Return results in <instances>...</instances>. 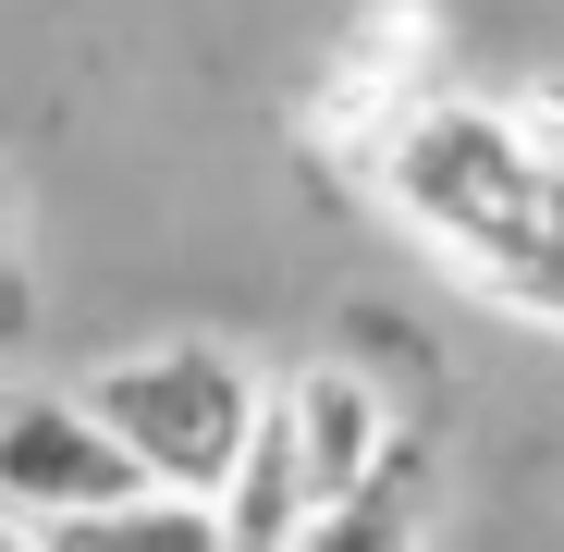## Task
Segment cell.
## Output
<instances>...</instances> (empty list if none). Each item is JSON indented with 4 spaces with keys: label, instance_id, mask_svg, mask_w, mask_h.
<instances>
[{
    "label": "cell",
    "instance_id": "obj_1",
    "mask_svg": "<svg viewBox=\"0 0 564 552\" xmlns=\"http://www.w3.org/2000/svg\"><path fill=\"white\" fill-rule=\"evenodd\" d=\"M368 184L442 270H466V295L564 332V160L516 111L417 86L368 136Z\"/></svg>",
    "mask_w": 564,
    "mask_h": 552
},
{
    "label": "cell",
    "instance_id": "obj_2",
    "mask_svg": "<svg viewBox=\"0 0 564 552\" xmlns=\"http://www.w3.org/2000/svg\"><path fill=\"white\" fill-rule=\"evenodd\" d=\"M86 405L111 418V442L135 454L160 491H221V467L246 454L270 381H258L234 344L172 332V344H135V356H111V368H86Z\"/></svg>",
    "mask_w": 564,
    "mask_h": 552
},
{
    "label": "cell",
    "instance_id": "obj_3",
    "mask_svg": "<svg viewBox=\"0 0 564 552\" xmlns=\"http://www.w3.org/2000/svg\"><path fill=\"white\" fill-rule=\"evenodd\" d=\"M123 491H148V467L111 442V418L86 393H13L0 405V516L62 528V516L123 504Z\"/></svg>",
    "mask_w": 564,
    "mask_h": 552
},
{
    "label": "cell",
    "instance_id": "obj_4",
    "mask_svg": "<svg viewBox=\"0 0 564 552\" xmlns=\"http://www.w3.org/2000/svg\"><path fill=\"white\" fill-rule=\"evenodd\" d=\"M282 418H295V467H307V504H344L356 479H381L405 430H393V393L356 381V368H307L282 381Z\"/></svg>",
    "mask_w": 564,
    "mask_h": 552
},
{
    "label": "cell",
    "instance_id": "obj_5",
    "mask_svg": "<svg viewBox=\"0 0 564 552\" xmlns=\"http://www.w3.org/2000/svg\"><path fill=\"white\" fill-rule=\"evenodd\" d=\"M209 516H221V552H295V528H307V467H295V418H282V393L258 405V430H246V454L221 467Z\"/></svg>",
    "mask_w": 564,
    "mask_h": 552
},
{
    "label": "cell",
    "instance_id": "obj_6",
    "mask_svg": "<svg viewBox=\"0 0 564 552\" xmlns=\"http://www.w3.org/2000/svg\"><path fill=\"white\" fill-rule=\"evenodd\" d=\"M50 552H221V516H209V491H123V504H86V516H62L50 528Z\"/></svg>",
    "mask_w": 564,
    "mask_h": 552
},
{
    "label": "cell",
    "instance_id": "obj_7",
    "mask_svg": "<svg viewBox=\"0 0 564 552\" xmlns=\"http://www.w3.org/2000/svg\"><path fill=\"white\" fill-rule=\"evenodd\" d=\"M295 552H417V504H405V454L381 479H356L344 504H307Z\"/></svg>",
    "mask_w": 564,
    "mask_h": 552
},
{
    "label": "cell",
    "instance_id": "obj_8",
    "mask_svg": "<svg viewBox=\"0 0 564 552\" xmlns=\"http://www.w3.org/2000/svg\"><path fill=\"white\" fill-rule=\"evenodd\" d=\"M0 552H50V528H25V516H0Z\"/></svg>",
    "mask_w": 564,
    "mask_h": 552
}]
</instances>
